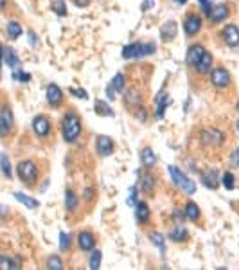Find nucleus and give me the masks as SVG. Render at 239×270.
<instances>
[{"label":"nucleus","instance_id":"obj_5","mask_svg":"<svg viewBox=\"0 0 239 270\" xmlns=\"http://www.w3.org/2000/svg\"><path fill=\"white\" fill-rule=\"evenodd\" d=\"M167 170H169L171 180H173V184L176 185V187H180V189L184 191V193H187V195H195L196 184L185 175L184 171L180 170V168H176V166H169Z\"/></svg>","mask_w":239,"mask_h":270},{"label":"nucleus","instance_id":"obj_34","mask_svg":"<svg viewBox=\"0 0 239 270\" xmlns=\"http://www.w3.org/2000/svg\"><path fill=\"white\" fill-rule=\"evenodd\" d=\"M101 261H103V252L99 249H94L92 250V256H90V269L97 270L101 267Z\"/></svg>","mask_w":239,"mask_h":270},{"label":"nucleus","instance_id":"obj_41","mask_svg":"<svg viewBox=\"0 0 239 270\" xmlns=\"http://www.w3.org/2000/svg\"><path fill=\"white\" fill-rule=\"evenodd\" d=\"M133 114H135V117H137L139 121H146V119H148V110H146L144 105H139L137 108H133Z\"/></svg>","mask_w":239,"mask_h":270},{"label":"nucleus","instance_id":"obj_28","mask_svg":"<svg viewBox=\"0 0 239 270\" xmlns=\"http://www.w3.org/2000/svg\"><path fill=\"white\" fill-rule=\"evenodd\" d=\"M169 240L178 241V243L187 241L189 240V232H187V229H184L182 225H176V227H173V229L169 230Z\"/></svg>","mask_w":239,"mask_h":270},{"label":"nucleus","instance_id":"obj_13","mask_svg":"<svg viewBox=\"0 0 239 270\" xmlns=\"http://www.w3.org/2000/svg\"><path fill=\"white\" fill-rule=\"evenodd\" d=\"M45 95H47V103L52 108H58V106L63 105V92L56 83H49L47 89H45Z\"/></svg>","mask_w":239,"mask_h":270},{"label":"nucleus","instance_id":"obj_44","mask_svg":"<svg viewBox=\"0 0 239 270\" xmlns=\"http://www.w3.org/2000/svg\"><path fill=\"white\" fill-rule=\"evenodd\" d=\"M69 92H70L72 95H76V97H81V99H86V97H88V92H86V90L76 89V87H70Z\"/></svg>","mask_w":239,"mask_h":270},{"label":"nucleus","instance_id":"obj_43","mask_svg":"<svg viewBox=\"0 0 239 270\" xmlns=\"http://www.w3.org/2000/svg\"><path fill=\"white\" fill-rule=\"evenodd\" d=\"M198 5L201 7V11H203V15H205V16H209L210 9H212V5H214V4H210V0H198Z\"/></svg>","mask_w":239,"mask_h":270},{"label":"nucleus","instance_id":"obj_48","mask_svg":"<svg viewBox=\"0 0 239 270\" xmlns=\"http://www.w3.org/2000/svg\"><path fill=\"white\" fill-rule=\"evenodd\" d=\"M174 2H176V4H178V5H184V4H187V0H174Z\"/></svg>","mask_w":239,"mask_h":270},{"label":"nucleus","instance_id":"obj_2","mask_svg":"<svg viewBox=\"0 0 239 270\" xmlns=\"http://www.w3.org/2000/svg\"><path fill=\"white\" fill-rule=\"evenodd\" d=\"M16 175L20 179V182L27 187H35L38 184V180H40V168L36 164L35 160L31 159H25V160H20L18 164H16Z\"/></svg>","mask_w":239,"mask_h":270},{"label":"nucleus","instance_id":"obj_19","mask_svg":"<svg viewBox=\"0 0 239 270\" xmlns=\"http://www.w3.org/2000/svg\"><path fill=\"white\" fill-rule=\"evenodd\" d=\"M142 101H144V95H142V92H140L139 89H130V92L124 95V105L128 106V108H137L139 105H142Z\"/></svg>","mask_w":239,"mask_h":270},{"label":"nucleus","instance_id":"obj_10","mask_svg":"<svg viewBox=\"0 0 239 270\" xmlns=\"http://www.w3.org/2000/svg\"><path fill=\"white\" fill-rule=\"evenodd\" d=\"M219 38L227 47L236 49V47H239V27L236 24H227L219 31Z\"/></svg>","mask_w":239,"mask_h":270},{"label":"nucleus","instance_id":"obj_46","mask_svg":"<svg viewBox=\"0 0 239 270\" xmlns=\"http://www.w3.org/2000/svg\"><path fill=\"white\" fill-rule=\"evenodd\" d=\"M139 200H137V187H131L130 196H128V205H137Z\"/></svg>","mask_w":239,"mask_h":270},{"label":"nucleus","instance_id":"obj_20","mask_svg":"<svg viewBox=\"0 0 239 270\" xmlns=\"http://www.w3.org/2000/svg\"><path fill=\"white\" fill-rule=\"evenodd\" d=\"M135 216H137V222L142 225H148L151 220V211H150V205L146 202H139L135 205Z\"/></svg>","mask_w":239,"mask_h":270},{"label":"nucleus","instance_id":"obj_40","mask_svg":"<svg viewBox=\"0 0 239 270\" xmlns=\"http://www.w3.org/2000/svg\"><path fill=\"white\" fill-rule=\"evenodd\" d=\"M150 240H151V243H153V245L160 247V249L164 250V236L160 234V232H157V230H155V232H151Z\"/></svg>","mask_w":239,"mask_h":270},{"label":"nucleus","instance_id":"obj_3","mask_svg":"<svg viewBox=\"0 0 239 270\" xmlns=\"http://www.w3.org/2000/svg\"><path fill=\"white\" fill-rule=\"evenodd\" d=\"M157 50L155 44H142V42H133L122 47V58L124 60H139V58H146V56L153 54Z\"/></svg>","mask_w":239,"mask_h":270},{"label":"nucleus","instance_id":"obj_18","mask_svg":"<svg viewBox=\"0 0 239 270\" xmlns=\"http://www.w3.org/2000/svg\"><path fill=\"white\" fill-rule=\"evenodd\" d=\"M193 69L196 70V74H209L210 69H212V54L209 50H205V54L196 61Z\"/></svg>","mask_w":239,"mask_h":270},{"label":"nucleus","instance_id":"obj_7","mask_svg":"<svg viewBox=\"0 0 239 270\" xmlns=\"http://www.w3.org/2000/svg\"><path fill=\"white\" fill-rule=\"evenodd\" d=\"M33 132L40 140H49L52 137V123L47 115H36L33 119Z\"/></svg>","mask_w":239,"mask_h":270},{"label":"nucleus","instance_id":"obj_39","mask_svg":"<svg viewBox=\"0 0 239 270\" xmlns=\"http://www.w3.org/2000/svg\"><path fill=\"white\" fill-rule=\"evenodd\" d=\"M13 80L16 81H22V83H27V81H31V74L29 72H24V70H13Z\"/></svg>","mask_w":239,"mask_h":270},{"label":"nucleus","instance_id":"obj_22","mask_svg":"<svg viewBox=\"0 0 239 270\" xmlns=\"http://www.w3.org/2000/svg\"><path fill=\"white\" fill-rule=\"evenodd\" d=\"M201 184L205 185V187H209V189H218L219 187V175L218 171L214 170H209L205 171V173H201Z\"/></svg>","mask_w":239,"mask_h":270},{"label":"nucleus","instance_id":"obj_35","mask_svg":"<svg viewBox=\"0 0 239 270\" xmlns=\"http://www.w3.org/2000/svg\"><path fill=\"white\" fill-rule=\"evenodd\" d=\"M52 11L56 15L60 16H67V5H65V0H52Z\"/></svg>","mask_w":239,"mask_h":270},{"label":"nucleus","instance_id":"obj_21","mask_svg":"<svg viewBox=\"0 0 239 270\" xmlns=\"http://www.w3.org/2000/svg\"><path fill=\"white\" fill-rule=\"evenodd\" d=\"M140 164L144 166V168H148V170L157 166V155H155V151L151 150L150 146H144L140 150Z\"/></svg>","mask_w":239,"mask_h":270},{"label":"nucleus","instance_id":"obj_16","mask_svg":"<svg viewBox=\"0 0 239 270\" xmlns=\"http://www.w3.org/2000/svg\"><path fill=\"white\" fill-rule=\"evenodd\" d=\"M155 105H157V112H155V117L157 119H162L164 117V114H165V108L171 105V97H169V94L165 92V90H162L157 97H155Z\"/></svg>","mask_w":239,"mask_h":270},{"label":"nucleus","instance_id":"obj_42","mask_svg":"<svg viewBox=\"0 0 239 270\" xmlns=\"http://www.w3.org/2000/svg\"><path fill=\"white\" fill-rule=\"evenodd\" d=\"M229 164H230V168H239V148H236V150L230 153Z\"/></svg>","mask_w":239,"mask_h":270},{"label":"nucleus","instance_id":"obj_24","mask_svg":"<svg viewBox=\"0 0 239 270\" xmlns=\"http://www.w3.org/2000/svg\"><path fill=\"white\" fill-rule=\"evenodd\" d=\"M184 216L191 222H199V218H201V211H199L198 204H196V202H191V200L187 202L184 207Z\"/></svg>","mask_w":239,"mask_h":270},{"label":"nucleus","instance_id":"obj_6","mask_svg":"<svg viewBox=\"0 0 239 270\" xmlns=\"http://www.w3.org/2000/svg\"><path fill=\"white\" fill-rule=\"evenodd\" d=\"M209 81L210 85L218 90H227L232 85V76L225 67H216V69H210L209 72Z\"/></svg>","mask_w":239,"mask_h":270},{"label":"nucleus","instance_id":"obj_23","mask_svg":"<svg viewBox=\"0 0 239 270\" xmlns=\"http://www.w3.org/2000/svg\"><path fill=\"white\" fill-rule=\"evenodd\" d=\"M160 38L164 42H171L176 38V22L167 20L162 27H160Z\"/></svg>","mask_w":239,"mask_h":270},{"label":"nucleus","instance_id":"obj_36","mask_svg":"<svg viewBox=\"0 0 239 270\" xmlns=\"http://www.w3.org/2000/svg\"><path fill=\"white\" fill-rule=\"evenodd\" d=\"M47 269H50V270L63 269V261H61L60 256H49V260H47Z\"/></svg>","mask_w":239,"mask_h":270},{"label":"nucleus","instance_id":"obj_32","mask_svg":"<svg viewBox=\"0 0 239 270\" xmlns=\"http://www.w3.org/2000/svg\"><path fill=\"white\" fill-rule=\"evenodd\" d=\"M13 196H15L16 200H20L25 207H29V209H36V207H38V202H36L35 198H31V196L24 195V193H13Z\"/></svg>","mask_w":239,"mask_h":270},{"label":"nucleus","instance_id":"obj_17","mask_svg":"<svg viewBox=\"0 0 239 270\" xmlns=\"http://www.w3.org/2000/svg\"><path fill=\"white\" fill-rule=\"evenodd\" d=\"M205 50H207V49H205L201 44H193L189 49H187V54H185V63L191 65V67H195L196 61H198L199 58L205 54Z\"/></svg>","mask_w":239,"mask_h":270},{"label":"nucleus","instance_id":"obj_33","mask_svg":"<svg viewBox=\"0 0 239 270\" xmlns=\"http://www.w3.org/2000/svg\"><path fill=\"white\" fill-rule=\"evenodd\" d=\"M0 166H2V173H4L5 179H7V180L13 179V170H11L9 157L5 155V153H2V157H0Z\"/></svg>","mask_w":239,"mask_h":270},{"label":"nucleus","instance_id":"obj_37","mask_svg":"<svg viewBox=\"0 0 239 270\" xmlns=\"http://www.w3.org/2000/svg\"><path fill=\"white\" fill-rule=\"evenodd\" d=\"M70 245H72V236H69L67 232H60V249L63 252H67L70 249Z\"/></svg>","mask_w":239,"mask_h":270},{"label":"nucleus","instance_id":"obj_14","mask_svg":"<svg viewBox=\"0 0 239 270\" xmlns=\"http://www.w3.org/2000/svg\"><path fill=\"white\" fill-rule=\"evenodd\" d=\"M97 245V240L92 230H81L78 234V249L83 250V252H88V250H94Z\"/></svg>","mask_w":239,"mask_h":270},{"label":"nucleus","instance_id":"obj_8","mask_svg":"<svg viewBox=\"0 0 239 270\" xmlns=\"http://www.w3.org/2000/svg\"><path fill=\"white\" fill-rule=\"evenodd\" d=\"M15 128V115H13V110L7 103H4L2 110H0V135L2 137H9V134Z\"/></svg>","mask_w":239,"mask_h":270},{"label":"nucleus","instance_id":"obj_27","mask_svg":"<svg viewBox=\"0 0 239 270\" xmlns=\"http://www.w3.org/2000/svg\"><path fill=\"white\" fill-rule=\"evenodd\" d=\"M4 63L7 67H11L13 70H15V67L20 65V60H18V56H16V52L11 49L9 45H4Z\"/></svg>","mask_w":239,"mask_h":270},{"label":"nucleus","instance_id":"obj_11","mask_svg":"<svg viewBox=\"0 0 239 270\" xmlns=\"http://www.w3.org/2000/svg\"><path fill=\"white\" fill-rule=\"evenodd\" d=\"M230 16V7L229 4H225V2H219V4H214L212 5V9L209 13V24L210 25H218L221 22H225L227 18Z\"/></svg>","mask_w":239,"mask_h":270},{"label":"nucleus","instance_id":"obj_38","mask_svg":"<svg viewBox=\"0 0 239 270\" xmlns=\"http://www.w3.org/2000/svg\"><path fill=\"white\" fill-rule=\"evenodd\" d=\"M223 185L227 187V189H234L236 185V179H234V173H230V171H227V173H223Z\"/></svg>","mask_w":239,"mask_h":270},{"label":"nucleus","instance_id":"obj_50","mask_svg":"<svg viewBox=\"0 0 239 270\" xmlns=\"http://www.w3.org/2000/svg\"><path fill=\"white\" fill-rule=\"evenodd\" d=\"M238 110H239V101H238Z\"/></svg>","mask_w":239,"mask_h":270},{"label":"nucleus","instance_id":"obj_1","mask_svg":"<svg viewBox=\"0 0 239 270\" xmlns=\"http://www.w3.org/2000/svg\"><path fill=\"white\" fill-rule=\"evenodd\" d=\"M81 130H83V126H81V117L76 112L69 110L65 115H63V119H61V135H63V139L65 142L72 144L78 140V137L81 135Z\"/></svg>","mask_w":239,"mask_h":270},{"label":"nucleus","instance_id":"obj_4","mask_svg":"<svg viewBox=\"0 0 239 270\" xmlns=\"http://www.w3.org/2000/svg\"><path fill=\"white\" fill-rule=\"evenodd\" d=\"M225 132L219 130V128H205L199 134V142L205 150H216V148H221L225 144Z\"/></svg>","mask_w":239,"mask_h":270},{"label":"nucleus","instance_id":"obj_30","mask_svg":"<svg viewBox=\"0 0 239 270\" xmlns=\"http://www.w3.org/2000/svg\"><path fill=\"white\" fill-rule=\"evenodd\" d=\"M0 267H2L4 270L22 269V261L16 260V258H9V256H2V258H0Z\"/></svg>","mask_w":239,"mask_h":270},{"label":"nucleus","instance_id":"obj_25","mask_svg":"<svg viewBox=\"0 0 239 270\" xmlns=\"http://www.w3.org/2000/svg\"><path fill=\"white\" fill-rule=\"evenodd\" d=\"M80 207V196L76 195L74 189H67L65 191V209L69 213H76Z\"/></svg>","mask_w":239,"mask_h":270},{"label":"nucleus","instance_id":"obj_49","mask_svg":"<svg viewBox=\"0 0 239 270\" xmlns=\"http://www.w3.org/2000/svg\"><path fill=\"white\" fill-rule=\"evenodd\" d=\"M236 128H238V132H239V119H238V123H236Z\"/></svg>","mask_w":239,"mask_h":270},{"label":"nucleus","instance_id":"obj_26","mask_svg":"<svg viewBox=\"0 0 239 270\" xmlns=\"http://www.w3.org/2000/svg\"><path fill=\"white\" fill-rule=\"evenodd\" d=\"M22 24L16 20H9L7 22V25H5V35H7V38L9 40H16V38H20L22 35Z\"/></svg>","mask_w":239,"mask_h":270},{"label":"nucleus","instance_id":"obj_15","mask_svg":"<svg viewBox=\"0 0 239 270\" xmlns=\"http://www.w3.org/2000/svg\"><path fill=\"white\" fill-rule=\"evenodd\" d=\"M139 187L146 196H153L155 189H157V177L153 173H150V171H144V175H140Z\"/></svg>","mask_w":239,"mask_h":270},{"label":"nucleus","instance_id":"obj_9","mask_svg":"<svg viewBox=\"0 0 239 270\" xmlns=\"http://www.w3.org/2000/svg\"><path fill=\"white\" fill-rule=\"evenodd\" d=\"M203 29V20H201V16L195 11H191L189 15L184 18V33L187 38H195L198 35L199 31Z\"/></svg>","mask_w":239,"mask_h":270},{"label":"nucleus","instance_id":"obj_31","mask_svg":"<svg viewBox=\"0 0 239 270\" xmlns=\"http://www.w3.org/2000/svg\"><path fill=\"white\" fill-rule=\"evenodd\" d=\"M110 85L114 87V90L117 92V94H120V92H124L126 89V78L122 72H117V74L114 76V80H112V83Z\"/></svg>","mask_w":239,"mask_h":270},{"label":"nucleus","instance_id":"obj_47","mask_svg":"<svg viewBox=\"0 0 239 270\" xmlns=\"http://www.w3.org/2000/svg\"><path fill=\"white\" fill-rule=\"evenodd\" d=\"M90 2H92V0H74V4L78 5V7H86Z\"/></svg>","mask_w":239,"mask_h":270},{"label":"nucleus","instance_id":"obj_29","mask_svg":"<svg viewBox=\"0 0 239 270\" xmlns=\"http://www.w3.org/2000/svg\"><path fill=\"white\" fill-rule=\"evenodd\" d=\"M95 112H97V115H103V117H114V108L106 103V101H101L97 99L95 101V105H94Z\"/></svg>","mask_w":239,"mask_h":270},{"label":"nucleus","instance_id":"obj_45","mask_svg":"<svg viewBox=\"0 0 239 270\" xmlns=\"http://www.w3.org/2000/svg\"><path fill=\"white\" fill-rule=\"evenodd\" d=\"M94 195H95V193H94V187H90V185H88V187H85V189H83V198H85L86 202H92V200H94Z\"/></svg>","mask_w":239,"mask_h":270},{"label":"nucleus","instance_id":"obj_12","mask_svg":"<svg viewBox=\"0 0 239 270\" xmlns=\"http://www.w3.org/2000/svg\"><path fill=\"white\" fill-rule=\"evenodd\" d=\"M95 150H97V155L110 157L115 151L114 139L108 137V135H97V137H95Z\"/></svg>","mask_w":239,"mask_h":270}]
</instances>
